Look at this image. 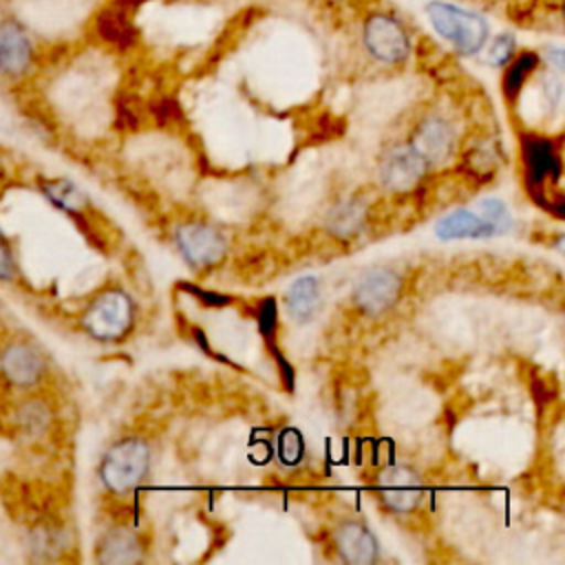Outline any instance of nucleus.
<instances>
[{
  "label": "nucleus",
  "mask_w": 565,
  "mask_h": 565,
  "mask_svg": "<svg viewBox=\"0 0 565 565\" xmlns=\"http://www.w3.org/2000/svg\"><path fill=\"white\" fill-rule=\"evenodd\" d=\"M426 15L433 29L463 55L477 53L488 40V22L472 11L433 0L426 4Z\"/></svg>",
  "instance_id": "obj_1"
},
{
  "label": "nucleus",
  "mask_w": 565,
  "mask_h": 565,
  "mask_svg": "<svg viewBox=\"0 0 565 565\" xmlns=\"http://www.w3.org/2000/svg\"><path fill=\"white\" fill-rule=\"evenodd\" d=\"M150 468V450L141 439H124L110 446L99 463V479L115 494L137 488Z\"/></svg>",
  "instance_id": "obj_2"
},
{
  "label": "nucleus",
  "mask_w": 565,
  "mask_h": 565,
  "mask_svg": "<svg viewBox=\"0 0 565 565\" xmlns=\"http://www.w3.org/2000/svg\"><path fill=\"white\" fill-rule=\"evenodd\" d=\"M132 324V300L121 289L97 294L82 313V329L99 342L119 340Z\"/></svg>",
  "instance_id": "obj_3"
},
{
  "label": "nucleus",
  "mask_w": 565,
  "mask_h": 565,
  "mask_svg": "<svg viewBox=\"0 0 565 565\" xmlns=\"http://www.w3.org/2000/svg\"><path fill=\"white\" fill-rule=\"evenodd\" d=\"M46 375L44 353L24 338H9L0 347V380L11 391H35Z\"/></svg>",
  "instance_id": "obj_4"
},
{
  "label": "nucleus",
  "mask_w": 565,
  "mask_h": 565,
  "mask_svg": "<svg viewBox=\"0 0 565 565\" xmlns=\"http://www.w3.org/2000/svg\"><path fill=\"white\" fill-rule=\"evenodd\" d=\"M362 38L366 51L384 64H397L408 55V35L404 26L386 13L369 15Z\"/></svg>",
  "instance_id": "obj_5"
},
{
  "label": "nucleus",
  "mask_w": 565,
  "mask_h": 565,
  "mask_svg": "<svg viewBox=\"0 0 565 565\" xmlns=\"http://www.w3.org/2000/svg\"><path fill=\"white\" fill-rule=\"evenodd\" d=\"M402 289V280L391 269H371L358 278L353 285V300L355 305L369 313L377 316L395 305Z\"/></svg>",
  "instance_id": "obj_6"
},
{
  "label": "nucleus",
  "mask_w": 565,
  "mask_h": 565,
  "mask_svg": "<svg viewBox=\"0 0 565 565\" xmlns=\"http://www.w3.org/2000/svg\"><path fill=\"white\" fill-rule=\"evenodd\" d=\"M179 252L192 267L216 265L225 254L223 236L201 223H185L174 234Z\"/></svg>",
  "instance_id": "obj_7"
},
{
  "label": "nucleus",
  "mask_w": 565,
  "mask_h": 565,
  "mask_svg": "<svg viewBox=\"0 0 565 565\" xmlns=\"http://www.w3.org/2000/svg\"><path fill=\"white\" fill-rule=\"evenodd\" d=\"M9 426L24 441H38L53 426V408L44 397L26 391L24 397L13 402L9 411Z\"/></svg>",
  "instance_id": "obj_8"
},
{
  "label": "nucleus",
  "mask_w": 565,
  "mask_h": 565,
  "mask_svg": "<svg viewBox=\"0 0 565 565\" xmlns=\"http://www.w3.org/2000/svg\"><path fill=\"white\" fill-rule=\"evenodd\" d=\"M33 62V44L26 31L15 20L0 22V75L4 79H20L29 73Z\"/></svg>",
  "instance_id": "obj_9"
},
{
  "label": "nucleus",
  "mask_w": 565,
  "mask_h": 565,
  "mask_svg": "<svg viewBox=\"0 0 565 565\" xmlns=\"http://www.w3.org/2000/svg\"><path fill=\"white\" fill-rule=\"evenodd\" d=\"M377 492L386 508L395 512H411L422 499V481L411 468L391 466L380 472Z\"/></svg>",
  "instance_id": "obj_10"
},
{
  "label": "nucleus",
  "mask_w": 565,
  "mask_h": 565,
  "mask_svg": "<svg viewBox=\"0 0 565 565\" xmlns=\"http://www.w3.org/2000/svg\"><path fill=\"white\" fill-rule=\"evenodd\" d=\"M426 161L413 148H395L382 161L380 174L388 190L406 192L422 179Z\"/></svg>",
  "instance_id": "obj_11"
},
{
  "label": "nucleus",
  "mask_w": 565,
  "mask_h": 565,
  "mask_svg": "<svg viewBox=\"0 0 565 565\" xmlns=\"http://www.w3.org/2000/svg\"><path fill=\"white\" fill-rule=\"evenodd\" d=\"M335 547L347 563L369 565L377 558V541L358 521H347L335 530Z\"/></svg>",
  "instance_id": "obj_12"
},
{
  "label": "nucleus",
  "mask_w": 565,
  "mask_h": 565,
  "mask_svg": "<svg viewBox=\"0 0 565 565\" xmlns=\"http://www.w3.org/2000/svg\"><path fill=\"white\" fill-rule=\"evenodd\" d=\"M143 550L135 532L128 527H113L108 530L97 547H95V558L106 565H124V563H137L141 561Z\"/></svg>",
  "instance_id": "obj_13"
},
{
  "label": "nucleus",
  "mask_w": 565,
  "mask_h": 565,
  "mask_svg": "<svg viewBox=\"0 0 565 565\" xmlns=\"http://www.w3.org/2000/svg\"><path fill=\"white\" fill-rule=\"evenodd\" d=\"M411 148L424 161H430V163L444 161L450 154V150H452V130L441 119H426L417 128Z\"/></svg>",
  "instance_id": "obj_14"
},
{
  "label": "nucleus",
  "mask_w": 565,
  "mask_h": 565,
  "mask_svg": "<svg viewBox=\"0 0 565 565\" xmlns=\"http://www.w3.org/2000/svg\"><path fill=\"white\" fill-rule=\"evenodd\" d=\"M435 232L444 241L452 238H483L492 236L494 230L486 223V218L479 212L472 210H455L446 214L437 225Z\"/></svg>",
  "instance_id": "obj_15"
},
{
  "label": "nucleus",
  "mask_w": 565,
  "mask_h": 565,
  "mask_svg": "<svg viewBox=\"0 0 565 565\" xmlns=\"http://www.w3.org/2000/svg\"><path fill=\"white\" fill-rule=\"evenodd\" d=\"M285 307L289 316L298 322H307L316 316L320 307V285L313 276H302L298 278L285 296Z\"/></svg>",
  "instance_id": "obj_16"
},
{
  "label": "nucleus",
  "mask_w": 565,
  "mask_h": 565,
  "mask_svg": "<svg viewBox=\"0 0 565 565\" xmlns=\"http://www.w3.org/2000/svg\"><path fill=\"white\" fill-rule=\"evenodd\" d=\"M40 192L60 210L68 214H79L88 201L86 194L68 179H44L40 181Z\"/></svg>",
  "instance_id": "obj_17"
},
{
  "label": "nucleus",
  "mask_w": 565,
  "mask_h": 565,
  "mask_svg": "<svg viewBox=\"0 0 565 565\" xmlns=\"http://www.w3.org/2000/svg\"><path fill=\"white\" fill-rule=\"evenodd\" d=\"M364 214L366 212H364V205L360 201H344V203L333 207V212L329 214L327 225L335 236H351L362 227Z\"/></svg>",
  "instance_id": "obj_18"
},
{
  "label": "nucleus",
  "mask_w": 565,
  "mask_h": 565,
  "mask_svg": "<svg viewBox=\"0 0 565 565\" xmlns=\"http://www.w3.org/2000/svg\"><path fill=\"white\" fill-rule=\"evenodd\" d=\"M536 62H539V57H536L534 53H523L516 62H512L510 71L505 73V82H503L505 95H508L510 99H512V97H516L519 88L523 86L525 77L532 73V68L536 66Z\"/></svg>",
  "instance_id": "obj_19"
},
{
  "label": "nucleus",
  "mask_w": 565,
  "mask_h": 565,
  "mask_svg": "<svg viewBox=\"0 0 565 565\" xmlns=\"http://www.w3.org/2000/svg\"><path fill=\"white\" fill-rule=\"evenodd\" d=\"M479 214L486 218V223L497 232H508L512 225V216L508 212V207L499 201V199H481L477 203Z\"/></svg>",
  "instance_id": "obj_20"
},
{
  "label": "nucleus",
  "mask_w": 565,
  "mask_h": 565,
  "mask_svg": "<svg viewBox=\"0 0 565 565\" xmlns=\"http://www.w3.org/2000/svg\"><path fill=\"white\" fill-rule=\"evenodd\" d=\"M15 276H18V256L11 238L0 225V282L9 285L15 280Z\"/></svg>",
  "instance_id": "obj_21"
},
{
  "label": "nucleus",
  "mask_w": 565,
  "mask_h": 565,
  "mask_svg": "<svg viewBox=\"0 0 565 565\" xmlns=\"http://www.w3.org/2000/svg\"><path fill=\"white\" fill-rule=\"evenodd\" d=\"M514 53V38L510 33H501L499 38H494V42L490 44L488 51V62L490 64H505Z\"/></svg>",
  "instance_id": "obj_22"
}]
</instances>
